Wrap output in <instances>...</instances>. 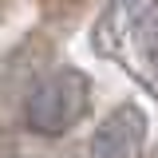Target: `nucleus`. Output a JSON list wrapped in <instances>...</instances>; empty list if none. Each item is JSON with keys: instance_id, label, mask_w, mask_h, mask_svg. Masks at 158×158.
Segmentation results:
<instances>
[{"instance_id": "obj_3", "label": "nucleus", "mask_w": 158, "mask_h": 158, "mask_svg": "<svg viewBox=\"0 0 158 158\" xmlns=\"http://www.w3.org/2000/svg\"><path fill=\"white\" fill-rule=\"evenodd\" d=\"M4 158H16V154H4Z\"/></svg>"}, {"instance_id": "obj_1", "label": "nucleus", "mask_w": 158, "mask_h": 158, "mask_svg": "<svg viewBox=\"0 0 158 158\" xmlns=\"http://www.w3.org/2000/svg\"><path fill=\"white\" fill-rule=\"evenodd\" d=\"M87 103H91L87 75L75 67H56L28 95V127L40 135H63L87 115Z\"/></svg>"}, {"instance_id": "obj_2", "label": "nucleus", "mask_w": 158, "mask_h": 158, "mask_svg": "<svg viewBox=\"0 0 158 158\" xmlns=\"http://www.w3.org/2000/svg\"><path fill=\"white\" fill-rule=\"evenodd\" d=\"M146 115L135 103H123L103 118L91 135V158H142L146 150Z\"/></svg>"}]
</instances>
